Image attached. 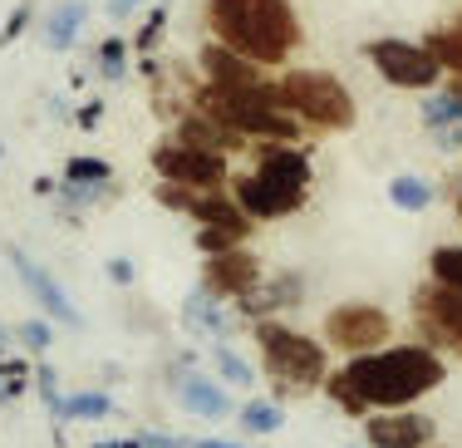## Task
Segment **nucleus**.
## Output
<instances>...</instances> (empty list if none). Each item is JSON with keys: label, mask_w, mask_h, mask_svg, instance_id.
Wrapping results in <instances>:
<instances>
[{"label": "nucleus", "mask_w": 462, "mask_h": 448, "mask_svg": "<svg viewBox=\"0 0 462 448\" xmlns=\"http://www.w3.org/2000/svg\"><path fill=\"white\" fill-rule=\"evenodd\" d=\"M212 359H217V369H222L226 385H236V389H251V385H256V369H251L231 345H217V350H212Z\"/></svg>", "instance_id": "obj_27"}, {"label": "nucleus", "mask_w": 462, "mask_h": 448, "mask_svg": "<svg viewBox=\"0 0 462 448\" xmlns=\"http://www.w3.org/2000/svg\"><path fill=\"white\" fill-rule=\"evenodd\" d=\"M187 104L207 108L212 118H222L231 134L256 138V144H300V134H305V124L281 104L276 79L246 84V89H222V84H207V79H202Z\"/></svg>", "instance_id": "obj_3"}, {"label": "nucleus", "mask_w": 462, "mask_h": 448, "mask_svg": "<svg viewBox=\"0 0 462 448\" xmlns=\"http://www.w3.org/2000/svg\"><path fill=\"white\" fill-rule=\"evenodd\" d=\"M428 276L462 291V247H438L433 257H428Z\"/></svg>", "instance_id": "obj_26"}, {"label": "nucleus", "mask_w": 462, "mask_h": 448, "mask_svg": "<svg viewBox=\"0 0 462 448\" xmlns=\"http://www.w3.org/2000/svg\"><path fill=\"white\" fill-rule=\"evenodd\" d=\"M418 118H423L428 134H443V128H462V94H453L448 84L428 89L418 99Z\"/></svg>", "instance_id": "obj_20"}, {"label": "nucleus", "mask_w": 462, "mask_h": 448, "mask_svg": "<svg viewBox=\"0 0 462 448\" xmlns=\"http://www.w3.org/2000/svg\"><path fill=\"white\" fill-rule=\"evenodd\" d=\"M192 448H241V443H226V439H197Z\"/></svg>", "instance_id": "obj_40"}, {"label": "nucleus", "mask_w": 462, "mask_h": 448, "mask_svg": "<svg viewBox=\"0 0 462 448\" xmlns=\"http://www.w3.org/2000/svg\"><path fill=\"white\" fill-rule=\"evenodd\" d=\"M365 60L374 64V74H379L383 84H393V89H413V94H428L438 89V84L448 79L443 64L428 54L423 40H399V35H379L365 45Z\"/></svg>", "instance_id": "obj_6"}, {"label": "nucleus", "mask_w": 462, "mask_h": 448, "mask_svg": "<svg viewBox=\"0 0 462 448\" xmlns=\"http://www.w3.org/2000/svg\"><path fill=\"white\" fill-rule=\"evenodd\" d=\"M202 291H212L217 301H241L251 291H261V261L256 251L231 247V251H212L202 261Z\"/></svg>", "instance_id": "obj_10"}, {"label": "nucleus", "mask_w": 462, "mask_h": 448, "mask_svg": "<svg viewBox=\"0 0 462 448\" xmlns=\"http://www.w3.org/2000/svg\"><path fill=\"white\" fill-rule=\"evenodd\" d=\"M457 217H462V198H457Z\"/></svg>", "instance_id": "obj_44"}, {"label": "nucleus", "mask_w": 462, "mask_h": 448, "mask_svg": "<svg viewBox=\"0 0 462 448\" xmlns=\"http://www.w3.org/2000/svg\"><path fill=\"white\" fill-rule=\"evenodd\" d=\"M20 341H25L30 350H50V341H54V331H50L45 321H25V325H20Z\"/></svg>", "instance_id": "obj_33"}, {"label": "nucleus", "mask_w": 462, "mask_h": 448, "mask_svg": "<svg viewBox=\"0 0 462 448\" xmlns=\"http://www.w3.org/2000/svg\"><path fill=\"white\" fill-rule=\"evenodd\" d=\"M428 448H438V443H428Z\"/></svg>", "instance_id": "obj_45"}, {"label": "nucleus", "mask_w": 462, "mask_h": 448, "mask_svg": "<svg viewBox=\"0 0 462 448\" xmlns=\"http://www.w3.org/2000/svg\"><path fill=\"white\" fill-rule=\"evenodd\" d=\"M448 89H453V94H462V79H448Z\"/></svg>", "instance_id": "obj_41"}, {"label": "nucleus", "mask_w": 462, "mask_h": 448, "mask_svg": "<svg viewBox=\"0 0 462 448\" xmlns=\"http://www.w3.org/2000/svg\"><path fill=\"white\" fill-rule=\"evenodd\" d=\"M104 414H114V399L89 389V395H69L54 404V419H104Z\"/></svg>", "instance_id": "obj_24"}, {"label": "nucleus", "mask_w": 462, "mask_h": 448, "mask_svg": "<svg viewBox=\"0 0 462 448\" xmlns=\"http://www.w3.org/2000/svg\"><path fill=\"white\" fill-rule=\"evenodd\" d=\"M94 448H143L138 439H108V443H94Z\"/></svg>", "instance_id": "obj_39"}, {"label": "nucleus", "mask_w": 462, "mask_h": 448, "mask_svg": "<svg viewBox=\"0 0 462 448\" xmlns=\"http://www.w3.org/2000/svg\"><path fill=\"white\" fill-rule=\"evenodd\" d=\"M0 163H5V144H0Z\"/></svg>", "instance_id": "obj_43"}, {"label": "nucleus", "mask_w": 462, "mask_h": 448, "mask_svg": "<svg viewBox=\"0 0 462 448\" xmlns=\"http://www.w3.org/2000/svg\"><path fill=\"white\" fill-rule=\"evenodd\" d=\"M423 45H428V54H433L438 64H443L448 79H462V15L448 20V25H438V30H428Z\"/></svg>", "instance_id": "obj_21"}, {"label": "nucleus", "mask_w": 462, "mask_h": 448, "mask_svg": "<svg viewBox=\"0 0 462 448\" xmlns=\"http://www.w3.org/2000/svg\"><path fill=\"white\" fill-rule=\"evenodd\" d=\"M162 30H168V5H152L148 20H143V30H138V40H134V50L138 54H152V45L162 40Z\"/></svg>", "instance_id": "obj_30"}, {"label": "nucleus", "mask_w": 462, "mask_h": 448, "mask_svg": "<svg viewBox=\"0 0 462 448\" xmlns=\"http://www.w3.org/2000/svg\"><path fill=\"white\" fill-rule=\"evenodd\" d=\"M246 237H236V232H226V227H197V247L212 257V251H231V247H241Z\"/></svg>", "instance_id": "obj_32"}, {"label": "nucleus", "mask_w": 462, "mask_h": 448, "mask_svg": "<svg viewBox=\"0 0 462 448\" xmlns=\"http://www.w3.org/2000/svg\"><path fill=\"white\" fill-rule=\"evenodd\" d=\"M152 173L162 182H182V188H226L231 182V163L226 153L212 148H192L182 138H162L152 148Z\"/></svg>", "instance_id": "obj_8"}, {"label": "nucleus", "mask_w": 462, "mask_h": 448, "mask_svg": "<svg viewBox=\"0 0 462 448\" xmlns=\"http://www.w3.org/2000/svg\"><path fill=\"white\" fill-rule=\"evenodd\" d=\"M325 345H335L339 355H369L393 341V315L374 301H339L325 315Z\"/></svg>", "instance_id": "obj_7"}, {"label": "nucleus", "mask_w": 462, "mask_h": 448, "mask_svg": "<svg viewBox=\"0 0 462 448\" xmlns=\"http://www.w3.org/2000/svg\"><path fill=\"white\" fill-rule=\"evenodd\" d=\"M433 419L413 409H383L365 419V439L369 448H428L433 443Z\"/></svg>", "instance_id": "obj_13"}, {"label": "nucleus", "mask_w": 462, "mask_h": 448, "mask_svg": "<svg viewBox=\"0 0 462 448\" xmlns=\"http://www.w3.org/2000/svg\"><path fill=\"white\" fill-rule=\"evenodd\" d=\"M172 138H182V144H192V148H212V153H241L246 148V138L241 134H231V128L222 124V118H212L207 108H197V104H187L182 114H178V124H172Z\"/></svg>", "instance_id": "obj_16"}, {"label": "nucleus", "mask_w": 462, "mask_h": 448, "mask_svg": "<svg viewBox=\"0 0 462 448\" xmlns=\"http://www.w3.org/2000/svg\"><path fill=\"white\" fill-rule=\"evenodd\" d=\"M0 355H5V331H0Z\"/></svg>", "instance_id": "obj_42"}, {"label": "nucleus", "mask_w": 462, "mask_h": 448, "mask_svg": "<svg viewBox=\"0 0 462 448\" xmlns=\"http://www.w3.org/2000/svg\"><path fill=\"white\" fill-rule=\"evenodd\" d=\"M10 266H15V276L25 281V291H30V296L40 301V311L54 315V321H64V325H79V311H74V301L64 296V286L50 276L45 266H40V261H30L20 247H10Z\"/></svg>", "instance_id": "obj_14"}, {"label": "nucleus", "mask_w": 462, "mask_h": 448, "mask_svg": "<svg viewBox=\"0 0 462 448\" xmlns=\"http://www.w3.org/2000/svg\"><path fill=\"white\" fill-rule=\"evenodd\" d=\"M172 389H178V404L187 414H197V419H226V414H231L226 389L212 385V379H202V375H192V369L172 379Z\"/></svg>", "instance_id": "obj_17"}, {"label": "nucleus", "mask_w": 462, "mask_h": 448, "mask_svg": "<svg viewBox=\"0 0 462 448\" xmlns=\"http://www.w3.org/2000/svg\"><path fill=\"white\" fill-rule=\"evenodd\" d=\"M197 60H202V79H207V84H222V89H246V84H266V70H261L256 60H246V54L226 50L222 40H207Z\"/></svg>", "instance_id": "obj_15"}, {"label": "nucleus", "mask_w": 462, "mask_h": 448, "mask_svg": "<svg viewBox=\"0 0 462 448\" xmlns=\"http://www.w3.org/2000/svg\"><path fill=\"white\" fill-rule=\"evenodd\" d=\"M40 395H45L50 399V409H54V404H60V389H54V369H45V365H40Z\"/></svg>", "instance_id": "obj_37"}, {"label": "nucleus", "mask_w": 462, "mask_h": 448, "mask_svg": "<svg viewBox=\"0 0 462 448\" xmlns=\"http://www.w3.org/2000/svg\"><path fill=\"white\" fill-rule=\"evenodd\" d=\"M182 325L197 335H231V315L222 311V301L212 296V291H192V296L182 301Z\"/></svg>", "instance_id": "obj_19"}, {"label": "nucleus", "mask_w": 462, "mask_h": 448, "mask_svg": "<svg viewBox=\"0 0 462 448\" xmlns=\"http://www.w3.org/2000/svg\"><path fill=\"white\" fill-rule=\"evenodd\" d=\"M84 25H89V0H60V5L45 15V50L54 54H64V50H74V40L84 35Z\"/></svg>", "instance_id": "obj_18"}, {"label": "nucleus", "mask_w": 462, "mask_h": 448, "mask_svg": "<svg viewBox=\"0 0 462 448\" xmlns=\"http://www.w3.org/2000/svg\"><path fill=\"white\" fill-rule=\"evenodd\" d=\"M389 202L399 212H428L438 202V188L428 178H418V173H399V178H389Z\"/></svg>", "instance_id": "obj_22"}, {"label": "nucleus", "mask_w": 462, "mask_h": 448, "mask_svg": "<svg viewBox=\"0 0 462 448\" xmlns=\"http://www.w3.org/2000/svg\"><path fill=\"white\" fill-rule=\"evenodd\" d=\"M256 335V350H261V365H266L271 385L281 395H305V389H325L329 379V359H325V345L305 331H291L285 321L266 315V321L251 325Z\"/></svg>", "instance_id": "obj_4"}, {"label": "nucleus", "mask_w": 462, "mask_h": 448, "mask_svg": "<svg viewBox=\"0 0 462 448\" xmlns=\"http://www.w3.org/2000/svg\"><path fill=\"white\" fill-rule=\"evenodd\" d=\"M325 395L335 399L339 409L349 414V419H369V404H365V395H359L355 385H349V375H345V369H335V375L325 379Z\"/></svg>", "instance_id": "obj_25"}, {"label": "nucleus", "mask_w": 462, "mask_h": 448, "mask_svg": "<svg viewBox=\"0 0 462 448\" xmlns=\"http://www.w3.org/2000/svg\"><path fill=\"white\" fill-rule=\"evenodd\" d=\"M143 448H192L187 439H172V434H138Z\"/></svg>", "instance_id": "obj_34"}, {"label": "nucleus", "mask_w": 462, "mask_h": 448, "mask_svg": "<svg viewBox=\"0 0 462 448\" xmlns=\"http://www.w3.org/2000/svg\"><path fill=\"white\" fill-rule=\"evenodd\" d=\"M108 281H118V286H128V281H134V261L114 257V261H108Z\"/></svg>", "instance_id": "obj_35"}, {"label": "nucleus", "mask_w": 462, "mask_h": 448, "mask_svg": "<svg viewBox=\"0 0 462 448\" xmlns=\"http://www.w3.org/2000/svg\"><path fill=\"white\" fill-rule=\"evenodd\" d=\"M236 424H241L246 434H276L281 424H285V409H281L276 399H251L246 409L236 414Z\"/></svg>", "instance_id": "obj_23"}, {"label": "nucleus", "mask_w": 462, "mask_h": 448, "mask_svg": "<svg viewBox=\"0 0 462 448\" xmlns=\"http://www.w3.org/2000/svg\"><path fill=\"white\" fill-rule=\"evenodd\" d=\"M98 114H104V104H89V108L79 114V124H84V128H94V124H98Z\"/></svg>", "instance_id": "obj_38"}, {"label": "nucleus", "mask_w": 462, "mask_h": 448, "mask_svg": "<svg viewBox=\"0 0 462 448\" xmlns=\"http://www.w3.org/2000/svg\"><path fill=\"white\" fill-rule=\"evenodd\" d=\"M276 94L305 124V134H349L355 118H359L355 94H349L345 79L329 74V70H281Z\"/></svg>", "instance_id": "obj_5"}, {"label": "nucleus", "mask_w": 462, "mask_h": 448, "mask_svg": "<svg viewBox=\"0 0 462 448\" xmlns=\"http://www.w3.org/2000/svg\"><path fill=\"white\" fill-rule=\"evenodd\" d=\"M202 20L212 30V40L256 60L261 70L291 64V54L305 40V25L291 0H207Z\"/></svg>", "instance_id": "obj_1"}, {"label": "nucleus", "mask_w": 462, "mask_h": 448, "mask_svg": "<svg viewBox=\"0 0 462 448\" xmlns=\"http://www.w3.org/2000/svg\"><path fill=\"white\" fill-rule=\"evenodd\" d=\"M251 173L266 178V182H276V188H285V192H305V198H310V182H315L310 153L295 148V144H256V168Z\"/></svg>", "instance_id": "obj_12"}, {"label": "nucleus", "mask_w": 462, "mask_h": 448, "mask_svg": "<svg viewBox=\"0 0 462 448\" xmlns=\"http://www.w3.org/2000/svg\"><path fill=\"white\" fill-rule=\"evenodd\" d=\"M64 182H114V168L104 158H69L64 163Z\"/></svg>", "instance_id": "obj_29"}, {"label": "nucleus", "mask_w": 462, "mask_h": 448, "mask_svg": "<svg viewBox=\"0 0 462 448\" xmlns=\"http://www.w3.org/2000/svg\"><path fill=\"white\" fill-rule=\"evenodd\" d=\"M30 20H35V0H20V5L10 10L5 30H0V45H15V40L25 35V30H30Z\"/></svg>", "instance_id": "obj_31"}, {"label": "nucleus", "mask_w": 462, "mask_h": 448, "mask_svg": "<svg viewBox=\"0 0 462 448\" xmlns=\"http://www.w3.org/2000/svg\"><path fill=\"white\" fill-rule=\"evenodd\" d=\"M143 5H148V0H108V15H114V20H128V15H138Z\"/></svg>", "instance_id": "obj_36"}, {"label": "nucleus", "mask_w": 462, "mask_h": 448, "mask_svg": "<svg viewBox=\"0 0 462 448\" xmlns=\"http://www.w3.org/2000/svg\"><path fill=\"white\" fill-rule=\"evenodd\" d=\"M226 188H231V198L241 202V212H246L251 222H281V217H295L305 207V192H285V188H276V182L256 178V173H236Z\"/></svg>", "instance_id": "obj_11"}, {"label": "nucleus", "mask_w": 462, "mask_h": 448, "mask_svg": "<svg viewBox=\"0 0 462 448\" xmlns=\"http://www.w3.org/2000/svg\"><path fill=\"white\" fill-rule=\"evenodd\" d=\"M345 375L369 409H409L443 385L448 365L433 345H383L369 355H349Z\"/></svg>", "instance_id": "obj_2"}, {"label": "nucleus", "mask_w": 462, "mask_h": 448, "mask_svg": "<svg viewBox=\"0 0 462 448\" xmlns=\"http://www.w3.org/2000/svg\"><path fill=\"white\" fill-rule=\"evenodd\" d=\"M413 321H418V335L433 350H448V355L462 359V291L443 286V281L418 286L413 291Z\"/></svg>", "instance_id": "obj_9"}, {"label": "nucleus", "mask_w": 462, "mask_h": 448, "mask_svg": "<svg viewBox=\"0 0 462 448\" xmlns=\"http://www.w3.org/2000/svg\"><path fill=\"white\" fill-rule=\"evenodd\" d=\"M98 74H104L108 84L128 74V40L124 35H108L104 45H98Z\"/></svg>", "instance_id": "obj_28"}]
</instances>
